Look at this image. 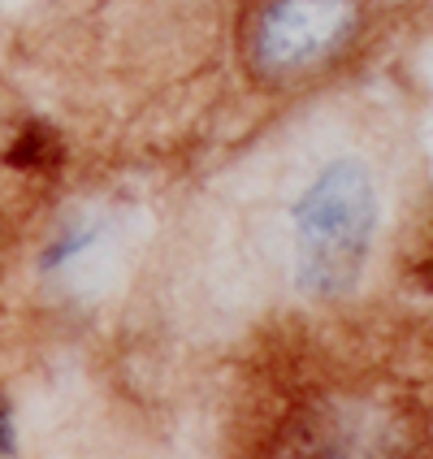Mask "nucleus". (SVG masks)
Instances as JSON below:
<instances>
[{
    "mask_svg": "<svg viewBox=\"0 0 433 459\" xmlns=\"http://www.w3.org/2000/svg\"><path fill=\"white\" fill-rule=\"evenodd\" d=\"M377 22L368 0H238L229 61L255 100H304L356 70Z\"/></svg>",
    "mask_w": 433,
    "mask_h": 459,
    "instance_id": "f257e3e1",
    "label": "nucleus"
},
{
    "mask_svg": "<svg viewBox=\"0 0 433 459\" xmlns=\"http://www.w3.org/2000/svg\"><path fill=\"white\" fill-rule=\"evenodd\" d=\"M382 234V186L359 152L325 156L286 204V281L304 307L356 299Z\"/></svg>",
    "mask_w": 433,
    "mask_h": 459,
    "instance_id": "f03ea898",
    "label": "nucleus"
},
{
    "mask_svg": "<svg viewBox=\"0 0 433 459\" xmlns=\"http://www.w3.org/2000/svg\"><path fill=\"white\" fill-rule=\"evenodd\" d=\"M255 459H425V420L377 377H316L264 425Z\"/></svg>",
    "mask_w": 433,
    "mask_h": 459,
    "instance_id": "7ed1b4c3",
    "label": "nucleus"
},
{
    "mask_svg": "<svg viewBox=\"0 0 433 459\" xmlns=\"http://www.w3.org/2000/svg\"><path fill=\"white\" fill-rule=\"evenodd\" d=\"M122 238H126L122 212L108 200H82L61 208L30 252V281L61 299L82 295L100 278V269H108L113 255L122 252Z\"/></svg>",
    "mask_w": 433,
    "mask_h": 459,
    "instance_id": "20e7f679",
    "label": "nucleus"
},
{
    "mask_svg": "<svg viewBox=\"0 0 433 459\" xmlns=\"http://www.w3.org/2000/svg\"><path fill=\"white\" fill-rule=\"evenodd\" d=\"M0 459H22V420L9 390H0Z\"/></svg>",
    "mask_w": 433,
    "mask_h": 459,
    "instance_id": "39448f33",
    "label": "nucleus"
},
{
    "mask_svg": "<svg viewBox=\"0 0 433 459\" xmlns=\"http://www.w3.org/2000/svg\"><path fill=\"white\" fill-rule=\"evenodd\" d=\"M416 0H368V9L377 13V18H390V13H403V9H411Z\"/></svg>",
    "mask_w": 433,
    "mask_h": 459,
    "instance_id": "423d86ee",
    "label": "nucleus"
}]
</instances>
